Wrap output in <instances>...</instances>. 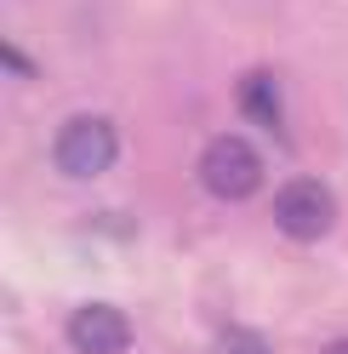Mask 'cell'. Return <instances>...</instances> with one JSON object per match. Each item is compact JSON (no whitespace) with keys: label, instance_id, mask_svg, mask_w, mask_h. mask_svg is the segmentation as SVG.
<instances>
[{"label":"cell","instance_id":"obj_2","mask_svg":"<svg viewBox=\"0 0 348 354\" xmlns=\"http://www.w3.org/2000/svg\"><path fill=\"white\" fill-rule=\"evenodd\" d=\"M200 183L223 201H246V194L263 183V160L246 138H211L200 154Z\"/></svg>","mask_w":348,"mask_h":354},{"label":"cell","instance_id":"obj_1","mask_svg":"<svg viewBox=\"0 0 348 354\" xmlns=\"http://www.w3.org/2000/svg\"><path fill=\"white\" fill-rule=\"evenodd\" d=\"M274 223L286 240H320L337 223V201L320 177H291L286 189L274 194Z\"/></svg>","mask_w":348,"mask_h":354},{"label":"cell","instance_id":"obj_4","mask_svg":"<svg viewBox=\"0 0 348 354\" xmlns=\"http://www.w3.org/2000/svg\"><path fill=\"white\" fill-rule=\"evenodd\" d=\"M69 343L80 354H126L132 320H126L120 308H108V303H86V308H75V320H69Z\"/></svg>","mask_w":348,"mask_h":354},{"label":"cell","instance_id":"obj_3","mask_svg":"<svg viewBox=\"0 0 348 354\" xmlns=\"http://www.w3.org/2000/svg\"><path fill=\"white\" fill-rule=\"evenodd\" d=\"M115 154H120V138L103 115H75L57 131V166L69 177H97L115 166Z\"/></svg>","mask_w":348,"mask_h":354},{"label":"cell","instance_id":"obj_5","mask_svg":"<svg viewBox=\"0 0 348 354\" xmlns=\"http://www.w3.org/2000/svg\"><path fill=\"white\" fill-rule=\"evenodd\" d=\"M240 109L263 126H280V103H274V80L269 75H246L240 80Z\"/></svg>","mask_w":348,"mask_h":354},{"label":"cell","instance_id":"obj_6","mask_svg":"<svg viewBox=\"0 0 348 354\" xmlns=\"http://www.w3.org/2000/svg\"><path fill=\"white\" fill-rule=\"evenodd\" d=\"M211 354H269V343H263V331H246V326H229L223 337L211 343Z\"/></svg>","mask_w":348,"mask_h":354},{"label":"cell","instance_id":"obj_7","mask_svg":"<svg viewBox=\"0 0 348 354\" xmlns=\"http://www.w3.org/2000/svg\"><path fill=\"white\" fill-rule=\"evenodd\" d=\"M325 354H348V337H342V343H331V348H325Z\"/></svg>","mask_w":348,"mask_h":354}]
</instances>
